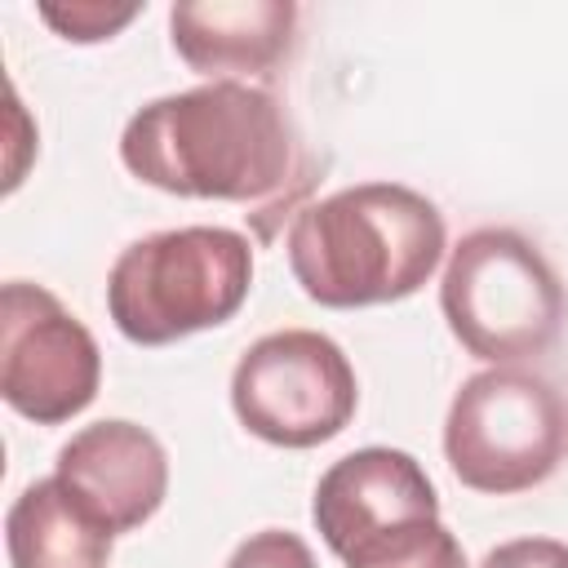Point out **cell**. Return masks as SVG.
<instances>
[{
	"label": "cell",
	"instance_id": "cell-1",
	"mask_svg": "<svg viewBox=\"0 0 568 568\" xmlns=\"http://www.w3.org/2000/svg\"><path fill=\"white\" fill-rule=\"evenodd\" d=\"M124 169L182 200H262L293 169L284 106L244 80H209L138 106L120 133Z\"/></svg>",
	"mask_w": 568,
	"mask_h": 568
},
{
	"label": "cell",
	"instance_id": "cell-2",
	"mask_svg": "<svg viewBox=\"0 0 568 568\" xmlns=\"http://www.w3.org/2000/svg\"><path fill=\"white\" fill-rule=\"evenodd\" d=\"M448 248L444 213L413 186L359 182L306 204L288 231L302 293L333 311L413 297Z\"/></svg>",
	"mask_w": 568,
	"mask_h": 568
},
{
	"label": "cell",
	"instance_id": "cell-3",
	"mask_svg": "<svg viewBox=\"0 0 568 568\" xmlns=\"http://www.w3.org/2000/svg\"><path fill=\"white\" fill-rule=\"evenodd\" d=\"M253 288V244L231 226H178L133 240L106 275V311L138 346L226 324Z\"/></svg>",
	"mask_w": 568,
	"mask_h": 568
},
{
	"label": "cell",
	"instance_id": "cell-4",
	"mask_svg": "<svg viewBox=\"0 0 568 568\" xmlns=\"http://www.w3.org/2000/svg\"><path fill=\"white\" fill-rule=\"evenodd\" d=\"M448 333L493 368L550 351L564 328L568 297L546 253L510 231L479 226L457 240L439 280Z\"/></svg>",
	"mask_w": 568,
	"mask_h": 568
},
{
	"label": "cell",
	"instance_id": "cell-5",
	"mask_svg": "<svg viewBox=\"0 0 568 568\" xmlns=\"http://www.w3.org/2000/svg\"><path fill=\"white\" fill-rule=\"evenodd\" d=\"M568 453V408L559 390L528 368L501 364L462 382L444 422L453 475L488 497L546 484Z\"/></svg>",
	"mask_w": 568,
	"mask_h": 568
},
{
	"label": "cell",
	"instance_id": "cell-6",
	"mask_svg": "<svg viewBox=\"0 0 568 568\" xmlns=\"http://www.w3.org/2000/svg\"><path fill=\"white\" fill-rule=\"evenodd\" d=\"M359 382L346 351L315 328H280L257 337L231 373V408L240 426L275 448H315L355 417Z\"/></svg>",
	"mask_w": 568,
	"mask_h": 568
},
{
	"label": "cell",
	"instance_id": "cell-7",
	"mask_svg": "<svg viewBox=\"0 0 568 568\" xmlns=\"http://www.w3.org/2000/svg\"><path fill=\"white\" fill-rule=\"evenodd\" d=\"M102 382L93 333L40 284L9 280L0 293V395L36 426L84 413Z\"/></svg>",
	"mask_w": 568,
	"mask_h": 568
},
{
	"label": "cell",
	"instance_id": "cell-8",
	"mask_svg": "<svg viewBox=\"0 0 568 568\" xmlns=\"http://www.w3.org/2000/svg\"><path fill=\"white\" fill-rule=\"evenodd\" d=\"M311 519L328 550L346 564L373 541L439 519V497L422 462L404 448H355L333 462L311 501Z\"/></svg>",
	"mask_w": 568,
	"mask_h": 568
},
{
	"label": "cell",
	"instance_id": "cell-9",
	"mask_svg": "<svg viewBox=\"0 0 568 568\" xmlns=\"http://www.w3.org/2000/svg\"><path fill=\"white\" fill-rule=\"evenodd\" d=\"M111 532L142 528L169 493V457L164 444L138 422L111 417L75 430L58 448L53 470Z\"/></svg>",
	"mask_w": 568,
	"mask_h": 568
},
{
	"label": "cell",
	"instance_id": "cell-10",
	"mask_svg": "<svg viewBox=\"0 0 568 568\" xmlns=\"http://www.w3.org/2000/svg\"><path fill=\"white\" fill-rule=\"evenodd\" d=\"M169 31L178 58L209 80L271 75L293 44L297 4L293 0H213L173 4Z\"/></svg>",
	"mask_w": 568,
	"mask_h": 568
},
{
	"label": "cell",
	"instance_id": "cell-11",
	"mask_svg": "<svg viewBox=\"0 0 568 568\" xmlns=\"http://www.w3.org/2000/svg\"><path fill=\"white\" fill-rule=\"evenodd\" d=\"M4 541L13 568H106L115 532L58 475H49L13 497Z\"/></svg>",
	"mask_w": 568,
	"mask_h": 568
},
{
	"label": "cell",
	"instance_id": "cell-12",
	"mask_svg": "<svg viewBox=\"0 0 568 568\" xmlns=\"http://www.w3.org/2000/svg\"><path fill=\"white\" fill-rule=\"evenodd\" d=\"M346 568H466V550L439 519H426L373 541Z\"/></svg>",
	"mask_w": 568,
	"mask_h": 568
},
{
	"label": "cell",
	"instance_id": "cell-13",
	"mask_svg": "<svg viewBox=\"0 0 568 568\" xmlns=\"http://www.w3.org/2000/svg\"><path fill=\"white\" fill-rule=\"evenodd\" d=\"M40 18L62 36V40H75V44H93V40H111L124 22L138 18V4H71V9H58V4H44Z\"/></svg>",
	"mask_w": 568,
	"mask_h": 568
},
{
	"label": "cell",
	"instance_id": "cell-14",
	"mask_svg": "<svg viewBox=\"0 0 568 568\" xmlns=\"http://www.w3.org/2000/svg\"><path fill=\"white\" fill-rule=\"evenodd\" d=\"M226 568H315L311 546L288 528H262L235 546Z\"/></svg>",
	"mask_w": 568,
	"mask_h": 568
},
{
	"label": "cell",
	"instance_id": "cell-15",
	"mask_svg": "<svg viewBox=\"0 0 568 568\" xmlns=\"http://www.w3.org/2000/svg\"><path fill=\"white\" fill-rule=\"evenodd\" d=\"M479 568H568V541H555V537L501 541L497 550L484 555Z\"/></svg>",
	"mask_w": 568,
	"mask_h": 568
}]
</instances>
